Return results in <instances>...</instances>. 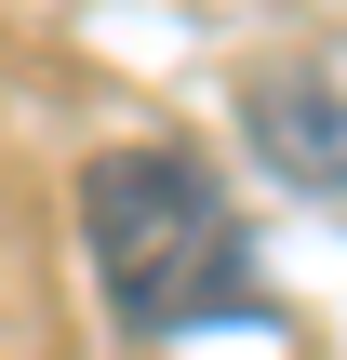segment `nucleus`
I'll return each mask as SVG.
<instances>
[{
  "mask_svg": "<svg viewBox=\"0 0 347 360\" xmlns=\"http://www.w3.org/2000/svg\"><path fill=\"white\" fill-rule=\"evenodd\" d=\"M254 134H267V160H294L308 187H347V107H334V94H308V80H254Z\"/></svg>",
  "mask_w": 347,
  "mask_h": 360,
  "instance_id": "f03ea898",
  "label": "nucleus"
},
{
  "mask_svg": "<svg viewBox=\"0 0 347 360\" xmlns=\"http://www.w3.org/2000/svg\"><path fill=\"white\" fill-rule=\"evenodd\" d=\"M80 254L134 334H201V321L254 307V240L187 147H94L80 160Z\"/></svg>",
  "mask_w": 347,
  "mask_h": 360,
  "instance_id": "f257e3e1",
  "label": "nucleus"
}]
</instances>
